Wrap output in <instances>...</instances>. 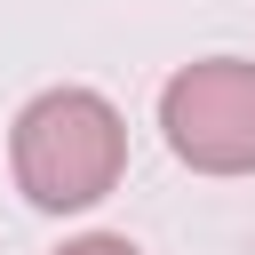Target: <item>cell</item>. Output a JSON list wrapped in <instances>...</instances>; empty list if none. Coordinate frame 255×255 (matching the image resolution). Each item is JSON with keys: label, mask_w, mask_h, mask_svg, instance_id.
Returning a JSON list of instances; mask_svg holds the SVG:
<instances>
[{"label": "cell", "mask_w": 255, "mask_h": 255, "mask_svg": "<svg viewBox=\"0 0 255 255\" xmlns=\"http://www.w3.org/2000/svg\"><path fill=\"white\" fill-rule=\"evenodd\" d=\"M8 175L40 215H80L128 175V120L104 88H40L8 128Z\"/></svg>", "instance_id": "obj_1"}, {"label": "cell", "mask_w": 255, "mask_h": 255, "mask_svg": "<svg viewBox=\"0 0 255 255\" xmlns=\"http://www.w3.org/2000/svg\"><path fill=\"white\" fill-rule=\"evenodd\" d=\"M159 135L191 175H255V56H199L167 72Z\"/></svg>", "instance_id": "obj_2"}, {"label": "cell", "mask_w": 255, "mask_h": 255, "mask_svg": "<svg viewBox=\"0 0 255 255\" xmlns=\"http://www.w3.org/2000/svg\"><path fill=\"white\" fill-rule=\"evenodd\" d=\"M56 255H135V239H120V231H80V239H64Z\"/></svg>", "instance_id": "obj_3"}]
</instances>
